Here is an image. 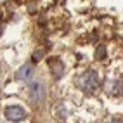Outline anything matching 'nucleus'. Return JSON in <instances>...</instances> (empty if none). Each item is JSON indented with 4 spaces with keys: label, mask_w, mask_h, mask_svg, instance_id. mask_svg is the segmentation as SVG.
<instances>
[{
    "label": "nucleus",
    "mask_w": 123,
    "mask_h": 123,
    "mask_svg": "<svg viewBox=\"0 0 123 123\" xmlns=\"http://www.w3.org/2000/svg\"><path fill=\"white\" fill-rule=\"evenodd\" d=\"M0 95H2V94H0Z\"/></svg>",
    "instance_id": "7"
},
{
    "label": "nucleus",
    "mask_w": 123,
    "mask_h": 123,
    "mask_svg": "<svg viewBox=\"0 0 123 123\" xmlns=\"http://www.w3.org/2000/svg\"><path fill=\"white\" fill-rule=\"evenodd\" d=\"M31 99L35 102H42L45 99V87L42 83H37L31 87Z\"/></svg>",
    "instance_id": "5"
},
{
    "label": "nucleus",
    "mask_w": 123,
    "mask_h": 123,
    "mask_svg": "<svg viewBox=\"0 0 123 123\" xmlns=\"http://www.w3.org/2000/svg\"><path fill=\"white\" fill-rule=\"evenodd\" d=\"M104 55H106V47H99L97 52H95V57H97V59H102Z\"/></svg>",
    "instance_id": "6"
},
{
    "label": "nucleus",
    "mask_w": 123,
    "mask_h": 123,
    "mask_svg": "<svg viewBox=\"0 0 123 123\" xmlns=\"http://www.w3.org/2000/svg\"><path fill=\"white\" fill-rule=\"evenodd\" d=\"M4 114L9 121H23L26 118V111H24L21 106H9Z\"/></svg>",
    "instance_id": "2"
},
{
    "label": "nucleus",
    "mask_w": 123,
    "mask_h": 123,
    "mask_svg": "<svg viewBox=\"0 0 123 123\" xmlns=\"http://www.w3.org/2000/svg\"><path fill=\"white\" fill-rule=\"evenodd\" d=\"M76 87L85 94H94L101 87V80L95 71H85L76 78Z\"/></svg>",
    "instance_id": "1"
},
{
    "label": "nucleus",
    "mask_w": 123,
    "mask_h": 123,
    "mask_svg": "<svg viewBox=\"0 0 123 123\" xmlns=\"http://www.w3.org/2000/svg\"><path fill=\"white\" fill-rule=\"evenodd\" d=\"M35 76V69L31 64H24V66L18 71V78L23 81H31V78Z\"/></svg>",
    "instance_id": "3"
},
{
    "label": "nucleus",
    "mask_w": 123,
    "mask_h": 123,
    "mask_svg": "<svg viewBox=\"0 0 123 123\" xmlns=\"http://www.w3.org/2000/svg\"><path fill=\"white\" fill-rule=\"evenodd\" d=\"M49 68H50V71H52V75H54L55 80H59V78L62 76V73H64V64H62L59 59H50Z\"/></svg>",
    "instance_id": "4"
}]
</instances>
